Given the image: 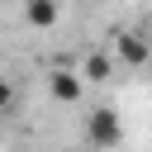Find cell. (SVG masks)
I'll return each instance as SVG.
<instances>
[{"label": "cell", "instance_id": "cell-5", "mask_svg": "<svg viewBox=\"0 0 152 152\" xmlns=\"http://www.w3.org/2000/svg\"><path fill=\"white\" fill-rule=\"evenodd\" d=\"M57 14H62V5H57V0H24V19H28L33 28H52V24H57Z\"/></svg>", "mask_w": 152, "mask_h": 152}, {"label": "cell", "instance_id": "cell-8", "mask_svg": "<svg viewBox=\"0 0 152 152\" xmlns=\"http://www.w3.org/2000/svg\"><path fill=\"white\" fill-rule=\"evenodd\" d=\"M147 19H152V14H147Z\"/></svg>", "mask_w": 152, "mask_h": 152}, {"label": "cell", "instance_id": "cell-2", "mask_svg": "<svg viewBox=\"0 0 152 152\" xmlns=\"http://www.w3.org/2000/svg\"><path fill=\"white\" fill-rule=\"evenodd\" d=\"M114 62H124V66H147L152 62V38H142L138 28H119L114 33V52H109Z\"/></svg>", "mask_w": 152, "mask_h": 152}, {"label": "cell", "instance_id": "cell-3", "mask_svg": "<svg viewBox=\"0 0 152 152\" xmlns=\"http://www.w3.org/2000/svg\"><path fill=\"white\" fill-rule=\"evenodd\" d=\"M48 95H52L57 104H81L86 81L76 76V66H52V71H48Z\"/></svg>", "mask_w": 152, "mask_h": 152}, {"label": "cell", "instance_id": "cell-4", "mask_svg": "<svg viewBox=\"0 0 152 152\" xmlns=\"http://www.w3.org/2000/svg\"><path fill=\"white\" fill-rule=\"evenodd\" d=\"M76 76L90 81V86H104V81L114 76V57H109V52H86V62L76 66Z\"/></svg>", "mask_w": 152, "mask_h": 152}, {"label": "cell", "instance_id": "cell-7", "mask_svg": "<svg viewBox=\"0 0 152 152\" xmlns=\"http://www.w3.org/2000/svg\"><path fill=\"white\" fill-rule=\"evenodd\" d=\"M71 152H90V147H71Z\"/></svg>", "mask_w": 152, "mask_h": 152}, {"label": "cell", "instance_id": "cell-1", "mask_svg": "<svg viewBox=\"0 0 152 152\" xmlns=\"http://www.w3.org/2000/svg\"><path fill=\"white\" fill-rule=\"evenodd\" d=\"M124 142V119L109 109V104H95L90 114H86V147L90 152H109V147H119Z\"/></svg>", "mask_w": 152, "mask_h": 152}, {"label": "cell", "instance_id": "cell-6", "mask_svg": "<svg viewBox=\"0 0 152 152\" xmlns=\"http://www.w3.org/2000/svg\"><path fill=\"white\" fill-rule=\"evenodd\" d=\"M10 104H14V86H10V81H5V76H0V114H5V109H10Z\"/></svg>", "mask_w": 152, "mask_h": 152}]
</instances>
